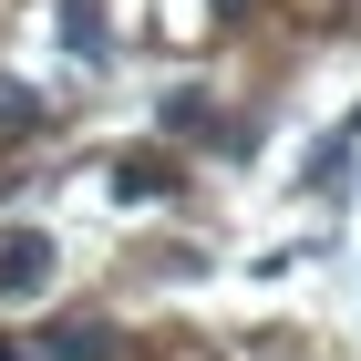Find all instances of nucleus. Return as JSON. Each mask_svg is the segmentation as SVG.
Listing matches in <instances>:
<instances>
[{
    "instance_id": "1",
    "label": "nucleus",
    "mask_w": 361,
    "mask_h": 361,
    "mask_svg": "<svg viewBox=\"0 0 361 361\" xmlns=\"http://www.w3.org/2000/svg\"><path fill=\"white\" fill-rule=\"evenodd\" d=\"M42 279H52V238H0V300H31V289H42Z\"/></svg>"
},
{
    "instance_id": "2",
    "label": "nucleus",
    "mask_w": 361,
    "mask_h": 361,
    "mask_svg": "<svg viewBox=\"0 0 361 361\" xmlns=\"http://www.w3.org/2000/svg\"><path fill=\"white\" fill-rule=\"evenodd\" d=\"M52 351H62V361H104V351H114V331H104V320H62Z\"/></svg>"
},
{
    "instance_id": "3",
    "label": "nucleus",
    "mask_w": 361,
    "mask_h": 361,
    "mask_svg": "<svg viewBox=\"0 0 361 361\" xmlns=\"http://www.w3.org/2000/svg\"><path fill=\"white\" fill-rule=\"evenodd\" d=\"M114 186H124V196H166L176 176H166V155H124V176H114Z\"/></svg>"
}]
</instances>
